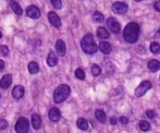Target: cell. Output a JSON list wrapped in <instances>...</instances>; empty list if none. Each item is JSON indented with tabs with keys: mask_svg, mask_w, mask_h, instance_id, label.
Listing matches in <instances>:
<instances>
[{
	"mask_svg": "<svg viewBox=\"0 0 160 133\" xmlns=\"http://www.w3.org/2000/svg\"><path fill=\"white\" fill-rule=\"evenodd\" d=\"M139 36V25L134 22H131L125 26L124 31H123V37L130 44H134L137 42Z\"/></svg>",
	"mask_w": 160,
	"mask_h": 133,
	"instance_id": "6da1fadb",
	"label": "cell"
},
{
	"mask_svg": "<svg viewBox=\"0 0 160 133\" xmlns=\"http://www.w3.org/2000/svg\"><path fill=\"white\" fill-rule=\"evenodd\" d=\"M81 46L84 53L88 54V55H93L98 50V47L94 42V37L92 34H86V35L83 37L82 42H81Z\"/></svg>",
	"mask_w": 160,
	"mask_h": 133,
	"instance_id": "7a4b0ae2",
	"label": "cell"
},
{
	"mask_svg": "<svg viewBox=\"0 0 160 133\" xmlns=\"http://www.w3.org/2000/svg\"><path fill=\"white\" fill-rule=\"evenodd\" d=\"M70 92H71V90H70L69 85H65V84L59 85V86L56 89L55 93H53V100L58 104L62 103V101L69 97Z\"/></svg>",
	"mask_w": 160,
	"mask_h": 133,
	"instance_id": "3957f363",
	"label": "cell"
},
{
	"mask_svg": "<svg viewBox=\"0 0 160 133\" xmlns=\"http://www.w3.org/2000/svg\"><path fill=\"white\" fill-rule=\"evenodd\" d=\"M30 129V125H28V121L26 118H19V120L17 121V125H15V131L18 133H24L28 132Z\"/></svg>",
	"mask_w": 160,
	"mask_h": 133,
	"instance_id": "277c9868",
	"label": "cell"
},
{
	"mask_svg": "<svg viewBox=\"0 0 160 133\" xmlns=\"http://www.w3.org/2000/svg\"><path fill=\"white\" fill-rule=\"evenodd\" d=\"M150 89H152V83H150L149 81H144V82H142L141 84L138 85V87L136 89V91H135V96H136V97H142V96L147 91H149Z\"/></svg>",
	"mask_w": 160,
	"mask_h": 133,
	"instance_id": "5b68a950",
	"label": "cell"
},
{
	"mask_svg": "<svg viewBox=\"0 0 160 133\" xmlns=\"http://www.w3.org/2000/svg\"><path fill=\"white\" fill-rule=\"evenodd\" d=\"M111 9L114 13L124 14V13H127V11H128V4L124 3V2H116V3L112 4Z\"/></svg>",
	"mask_w": 160,
	"mask_h": 133,
	"instance_id": "8992f818",
	"label": "cell"
},
{
	"mask_svg": "<svg viewBox=\"0 0 160 133\" xmlns=\"http://www.w3.org/2000/svg\"><path fill=\"white\" fill-rule=\"evenodd\" d=\"M107 25L112 33L117 34L120 32V24H119V22L117 21L116 19H113V18H109V19L107 20Z\"/></svg>",
	"mask_w": 160,
	"mask_h": 133,
	"instance_id": "52a82bcc",
	"label": "cell"
},
{
	"mask_svg": "<svg viewBox=\"0 0 160 133\" xmlns=\"http://www.w3.org/2000/svg\"><path fill=\"white\" fill-rule=\"evenodd\" d=\"M48 20L55 28H59L61 26V19L59 18V15L56 12H49L48 13Z\"/></svg>",
	"mask_w": 160,
	"mask_h": 133,
	"instance_id": "ba28073f",
	"label": "cell"
},
{
	"mask_svg": "<svg viewBox=\"0 0 160 133\" xmlns=\"http://www.w3.org/2000/svg\"><path fill=\"white\" fill-rule=\"evenodd\" d=\"M26 14H28V17H30L31 19L36 20L40 17V11L36 6H30L26 9Z\"/></svg>",
	"mask_w": 160,
	"mask_h": 133,
	"instance_id": "9c48e42d",
	"label": "cell"
},
{
	"mask_svg": "<svg viewBox=\"0 0 160 133\" xmlns=\"http://www.w3.org/2000/svg\"><path fill=\"white\" fill-rule=\"evenodd\" d=\"M24 93H25L24 87L21 86V85H17L12 91V96L15 100H20V98H22L24 96Z\"/></svg>",
	"mask_w": 160,
	"mask_h": 133,
	"instance_id": "30bf717a",
	"label": "cell"
},
{
	"mask_svg": "<svg viewBox=\"0 0 160 133\" xmlns=\"http://www.w3.org/2000/svg\"><path fill=\"white\" fill-rule=\"evenodd\" d=\"M11 83H12V76H11L10 74H7V75L2 76V79L0 80V87L6 90L10 86Z\"/></svg>",
	"mask_w": 160,
	"mask_h": 133,
	"instance_id": "8fae6325",
	"label": "cell"
},
{
	"mask_svg": "<svg viewBox=\"0 0 160 133\" xmlns=\"http://www.w3.org/2000/svg\"><path fill=\"white\" fill-rule=\"evenodd\" d=\"M56 49H57V53L59 56H64L65 51H67V47H65V44L63 40L58 39L57 43H56Z\"/></svg>",
	"mask_w": 160,
	"mask_h": 133,
	"instance_id": "7c38bea8",
	"label": "cell"
},
{
	"mask_svg": "<svg viewBox=\"0 0 160 133\" xmlns=\"http://www.w3.org/2000/svg\"><path fill=\"white\" fill-rule=\"evenodd\" d=\"M60 117H61L60 110L57 109V108H51L50 111H49V119L53 122H57V121H59Z\"/></svg>",
	"mask_w": 160,
	"mask_h": 133,
	"instance_id": "4fadbf2b",
	"label": "cell"
},
{
	"mask_svg": "<svg viewBox=\"0 0 160 133\" xmlns=\"http://www.w3.org/2000/svg\"><path fill=\"white\" fill-rule=\"evenodd\" d=\"M57 64H58L57 55H56L53 51H50L49 55H48V57H47V64H48L49 67H55Z\"/></svg>",
	"mask_w": 160,
	"mask_h": 133,
	"instance_id": "5bb4252c",
	"label": "cell"
},
{
	"mask_svg": "<svg viewBox=\"0 0 160 133\" xmlns=\"http://www.w3.org/2000/svg\"><path fill=\"white\" fill-rule=\"evenodd\" d=\"M148 69H149V71L152 72H157L160 70V61L158 60H149L148 61V64H147Z\"/></svg>",
	"mask_w": 160,
	"mask_h": 133,
	"instance_id": "9a60e30c",
	"label": "cell"
},
{
	"mask_svg": "<svg viewBox=\"0 0 160 133\" xmlns=\"http://www.w3.org/2000/svg\"><path fill=\"white\" fill-rule=\"evenodd\" d=\"M32 125H33V128L36 130H38L42 125V119H40L39 115H33L32 116Z\"/></svg>",
	"mask_w": 160,
	"mask_h": 133,
	"instance_id": "2e32d148",
	"label": "cell"
},
{
	"mask_svg": "<svg viewBox=\"0 0 160 133\" xmlns=\"http://www.w3.org/2000/svg\"><path fill=\"white\" fill-rule=\"evenodd\" d=\"M99 49H100L103 54L107 55V54H109L110 51H111V45L107 42H100V44H99Z\"/></svg>",
	"mask_w": 160,
	"mask_h": 133,
	"instance_id": "e0dca14e",
	"label": "cell"
},
{
	"mask_svg": "<svg viewBox=\"0 0 160 133\" xmlns=\"http://www.w3.org/2000/svg\"><path fill=\"white\" fill-rule=\"evenodd\" d=\"M97 36L99 38H101V39H105V38L109 37V32L105 28H98V30H97Z\"/></svg>",
	"mask_w": 160,
	"mask_h": 133,
	"instance_id": "ac0fdd59",
	"label": "cell"
},
{
	"mask_svg": "<svg viewBox=\"0 0 160 133\" xmlns=\"http://www.w3.org/2000/svg\"><path fill=\"white\" fill-rule=\"evenodd\" d=\"M78 129L81 130H87L88 129V122H87V120H85L84 118H78Z\"/></svg>",
	"mask_w": 160,
	"mask_h": 133,
	"instance_id": "d6986e66",
	"label": "cell"
},
{
	"mask_svg": "<svg viewBox=\"0 0 160 133\" xmlns=\"http://www.w3.org/2000/svg\"><path fill=\"white\" fill-rule=\"evenodd\" d=\"M11 9L13 10V12H15L17 14H19V15H21L22 13H23V10H22V8L20 7V4L18 3L17 1H12L11 2Z\"/></svg>",
	"mask_w": 160,
	"mask_h": 133,
	"instance_id": "ffe728a7",
	"label": "cell"
},
{
	"mask_svg": "<svg viewBox=\"0 0 160 133\" xmlns=\"http://www.w3.org/2000/svg\"><path fill=\"white\" fill-rule=\"evenodd\" d=\"M95 115H96V118H97V120H98V121H100L101 123L106 122V114H105V111H103V110H100V109L96 110Z\"/></svg>",
	"mask_w": 160,
	"mask_h": 133,
	"instance_id": "44dd1931",
	"label": "cell"
},
{
	"mask_svg": "<svg viewBox=\"0 0 160 133\" xmlns=\"http://www.w3.org/2000/svg\"><path fill=\"white\" fill-rule=\"evenodd\" d=\"M28 71H30L31 74H36L39 71V67H38V64L35 61H32L28 64Z\"/></svg>",
	"mask_w": 160,
	"mask_h": 133,
	"instance_id": "7402d4cb",
	"label": "cell"
},
{
	"mask_svg": "<svg viewBox=\"0 0 160 133\" xmlns=\"http://www.w3.org/2000/svg\"><path fill=\"white\" fill-rule=\"evenodd\" d=\"M149 48H150V51H152V54H155V55H158L160 53V45L156 42L152 43Z\"/></svg>",
	"mask_w": 160,
	"mask_h": 133,
	"instance_id": "603a6c76",
	"label": "cell"
},
{
	"mask_svg": "<svg viewBox=\"0 0 160 133\" xmlns=\"http://www.w3.org/2000/svg\"><path fill=\"white\" fill-rule=\"evenodd\" d=\"M139 129H141L142 131H148V130L150 129V125L147 121L142 120L141 122H139Z\"/></svg>",
	"mask_w": 160,
	"mask_h": 133,
	"instance_id": "cb8c5ba5",
	"label": "cell"
},
{
	"mask_svg": "<svg viewBox=\"0 0 160 133\" xmlns=\"http://www.w3.org/2000/svg\"><path fill=\"white\" fill-rule=\"evenodd\" d=\"M100 72H101V69L98 64H93V66H92V73H93L94 76H98L99 74H100Z\"/></svg>",
	"mask_w": 160,
	"mask_h": 133,
	"instance_id": "d4e9b609",
	"label": "cell"
},
{
	"mask_svg": "<svg viewBox=\"0 0 160 133\" xmlns=\"http://www.w3.org/2000/svg\"><path fill=\"white\" fill-rule=\"evenodd\" d=\"M93 19L95 22H99V23H100V22H102L103 20H105V17H103L100 12H95L93 15Z\"/></svg>",
	"mask_w": 160,
	"mask_h": 133,
	"instance_id": "484cf974",
	"label": "cell"
},
{
	"mask_svg": "<svg viewBox=\"0 0 160 133\" xmlns=\"http://www.w3.org/2000/svg\"><path fill=\"white\" fill-rule=\"evenodd\" d=\"M75 76L78 79V80H84L85 79V73L82 69H76L75 71Z\"/></svg>",
	"mask_w": 160,
	"mask_h": 133,
	"instance_id": "4316f807",
	"label": "cell"
},
{
	"mask_svg": "<svg viewBox=\"0 0 160 133\" xmlns=\"http://www.w3.org/2000/svg\"><path fill=\"white\" fill-rule=\"evenodd\" d=\"M51 3H52V6L55 7V9H61L62 8V2L61 0H51Z\"/></svg>",
	"mask_w": 160,
	"mask_h": 133,
	"instance_id": "83f0119b",
	"label": "cell"
},
{
	"mask_svg": "<svg viewBox=\"0 0 160 133\" xmlns=\"http://www.w3.org/2000/svg\"><path fill=\"white\" fill-rule=\"evenodd\" d=\"M0 50H1V54H2L3 56H8V54H9V48L6 46V45H2L1 48H0Z\"/></svg>",
	"mask_w": 160,
	"mask_h": 133,
	"instance_id": "f1b7e54d",
	"label": "cell"
},
{
	"mask_svg": "<svg viewBox=\"0 0 160 133\" xmlns=\"http://www.w3.org/2000/svg\"><path fill=\"white\" fill-rule=\"evenodd\" d=\"M8 127V122L3 119H0V130H4Z\"/></svg>",
	"mask_w": 160,
	"mask_h": 133,
	"instance_id": "f546056e",
	"label": "cell"
},
{
	"mask_svg": "<svg viewBox=\"0 0 160 133\" xmlns=\"http://www.w3.org/2000/svg\"><path fill=\"white\" fill-rule=\"evenodd\" d=\"M146 115H147V117L150 119L155 118V116H156V114H155L154 110H147V111H146Z\"/></svg>",
	"mask_w": 160,
	"mask_h": 133,
	"instance_id": "4dcf8cb0",
	"label": "cell"
},
{
	"mask_svg": "<svg viewBox=\"0 0 160 133\" xmlns=\"http://www.w3.org/2000/svg\"><path fill=\"white\" fill-rule=\"evenodd\" d=\"M120 122L122 123V125H127V123L128 122V119L127 118V117H121V118H120Z\"/></svg>",
	"mask_w": 160,
	"mask_h": 133,
	"instance_id": "1f68e13d",
	"label": "cell"
},
{
	"mask_svg": "<svg viewBox=\"0 0 160 133\" xmlns=\"http://www.w3.org/2000/svg\"><path fill=\"white\" fill-rule=\"evenodd\" d=\"M154 8H155V10H157V11H159V12H160V1H156V2H155Z\"/></svg>",
	"mask_w": 160,
	"mask_h": 133,
	"instance_id": "d6a6232c",
	"label": "cell"
},
{
	"mask_svg": "<svg viewBox=\"0 0 160 133\" xmlns=\"http://www.w3.org/2000/svg\"><path fill=\"white\" fill-rule=\"evenodd\" d=\"M110 123H111V125H117V118L116 117H111V118H110Z\"/></svg>",
	"mask_w": 160,
	"mask_h": 133,
	"instance_id": "836d02e7",
	"label": "cell"
},
{
	"mask_svg": "<svg viewBox=\"0 0 160 133\" xmlns=\"http://www.w3.org/2000/svg\"><path fill=\"white\" fill-rule=\"evenodd\" d=\"M3 68H4V62H3V60H0V71H1V70H3Z\"/></svg>",
	"mask_w": 160,
	"mask_h": 133,
	"instance_id": "e575fe53",
	"label": "cell"
},
{
	"mask_svg": "<svg viewBox=\"0 0 160 133\" xmlns=\"http://www.w3.org/2000/svg\"><path fill=\"white\" fill-rule=\"evenodd\" d=\"M157 35H158V36H160V28H159V30L157 31Z\"/></svg>",
	"mask_w": 160,
	"mask_h": 133,
	"instance_id": "d590c367",
	"label": "cell"
},
{
	"mask_svg": "<svg viewBox=\"0 0 160 133\" xmlns=\"http://www.w3.org/2000/svg\"><path fill=\"white\" fill-rule=\"evenodd\" d=\"M135 1H137V2H141V1H143V0H135Z\"/></svg>",
	"mask_w": 160,
	"mask_h": 133,
	"instance_id": "8d00e7d4",
	"label": "cell"
},
{
	"mask_svg": "<svg viewBox=\"0 0 160 133\" xmlns=\"http://www.w3.org/2000/svg\"><path fill=\"white\" fill-rule=\"evenodd\" d=\"M1 37H2V33L0 32V38H1Z\"/></svg>",
	"mask_w": 160,
	"mask_h": 133,
	"instance_id": "74e56055",
	"label": "cell"
},
{
	"mask_svg": "<svg viewBox=\"0 0 160 133\" xmlns=\"http://www.w3.org/2000/svg\"><path fill=\"white\" fill-rule=\"evenodd\" d=\"M12 1H17V0H12Z\"/></svg>",
	"mask_w": 160,
	"mask_h": 133,
	"instance_id": "f35d334b",
	"label": "cell"
},
{
	"mask_svg": "<svg viewBox=\"0 0 160 133\" xmlns=\"http://www.w3.org/2000/svg\"><path fill=\"white\" fill-rule=\"evenodd\" d=\"M0 97H1V95H0Z\"/></svg>",
	"mask_w": 160,
	"mask_h": 133,
	"instance_id": "ab89813d",
	"label": "cell"
}]
</instances>
